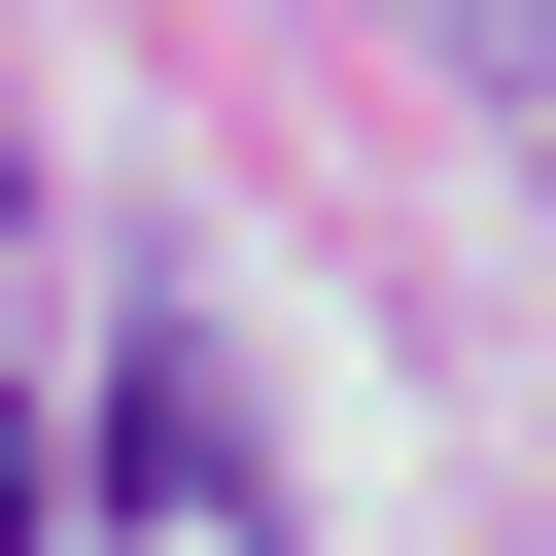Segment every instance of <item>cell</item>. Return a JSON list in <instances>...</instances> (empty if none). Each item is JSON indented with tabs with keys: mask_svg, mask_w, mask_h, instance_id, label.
<instances>
[{
	"mask_svg": "<svg viewBox=\"0 0 556 556\" xmlns=\"http://www.w3.org/2000/svg\"><path fill=\"white\" fill-rule=\"evenodd\" d=\"M0 556H35V313H0Z\"/></svg>",
	"mask_w": 556,
	"mask_h": 556,
	"instance_id": "7a4b0ae2",
	"label": "cell"
},
{
	"mask_svg": "<svg viewBox=\"0 0 556 556\" xmlns=\"http://www.w3.org/2000/svg\"><path fill=\"white\" fill-rule=\"evenodd\" d=\"M452 70H486V104H556V0H452Z\"/></svg>",
	"mask_w": 556,
	"mask_h": 556,
	"instance_id": "6da1fadb",
	"label": "cell"
}]
</instances>
